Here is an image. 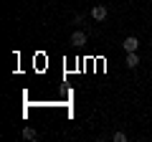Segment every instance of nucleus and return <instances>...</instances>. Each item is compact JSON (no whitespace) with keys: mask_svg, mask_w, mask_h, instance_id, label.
Masks as SVG:
<instances>
[{"mask_svg":"<svg viewBox=\"0 0 152 142\" xmlns=\"http://www.w3.org/2000/svg\"><path fill=\"white\" fill-rule=\"evenodd\" d=\"M112 140H114V142H127L129 137H127L124 132H114V135H112Z\"/></svg>","mask_w":152,"mask_h":142,"instance_id":"obj_6","label":"nucleus"},{"mask_svg":"<svg viewBox=\"0 0 152 142\" xmlns=\"http://www.w3.org/2000/svg\"><path fill=\"white\" fill-rule=\"evenodd\" d=\"M71 43H74V46H84V43H86V33H84V31H74V33H71Z\"/></svg>","mask_w":152,"mask_h":142,"instance_id":"obj_4","label":"nucleus"},{"mask_svg":"<svg viewBox=\"0 0 152 142\" xmlns=\"http://www.w3.org/2000/svg\"><path fill=\"white\" fill-rule=\"evenodd\" d=\"M23 137H26V140H36V137H38V132L33 130V127H26V130H23Z\"/></svg>","mask_w":152,"mask_h":142,"instance_id":"obj_5","label":"nucleus"},{"mask_svg":"<svg viewBox=\"0 0 152 142\" xmlns=\"http://www.w3.org/2000/svg\"><path fill=\"white\" fill-rule=\"evenodd\" d=\"M122 48H124V51H137V48H140V41H137V36H127V38L122 41Z\"/></svg>","mask_w":152,"mask_h":142,"instance_id":"obj_2","label":"nucleus"},{"mask_svg":"<svg viewBox=\"0 0 152 142\" xmlns=\"http://www.w3.org/2000/svg\"><path fill=\"white\" fill-rule=\"evenodd\" d=\"M124 64H127V69H137V66H140V56H137V51H127Z\"/></svg>","mask_w":152,"mask_h":142,"instance_id":"obj_3","label":"nucleus"},{"mask_svg":"<svg viewBox=\"0 0 152 142\" xmlns=\"http://www.w3.org/2000/svg\"><path fill=\"white\" fill-rule=\"evenodd\" d=\"M107 15H109V10H107L104 5H94V8H91V18H94L96 23H104V20H107Z\"/></svg>","mask_w":152,"mask_h":142,"instance_id":"obj_1","label":"nucleus"}]
</instances>
